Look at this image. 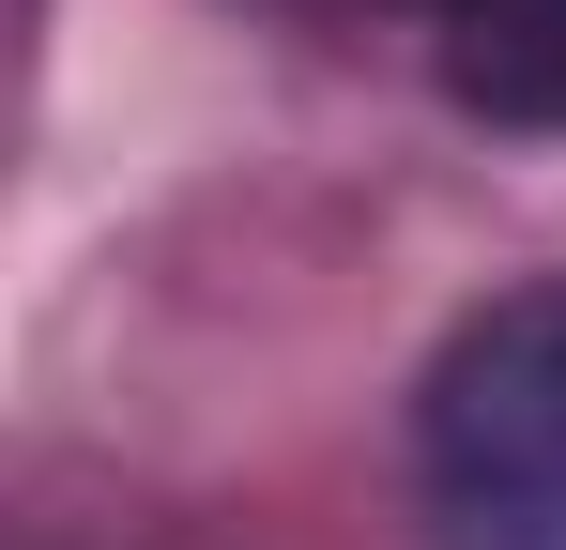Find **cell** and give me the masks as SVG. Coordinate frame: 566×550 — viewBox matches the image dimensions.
Here are the masks:
<instances>
[{
	"label": "cell",
	"mask_w": 566,
	"mask_h": 550,
	"mask_svg": "<svg viewBox=\"0 0 566 550\" xmlns=\"http://www.w3.org/2000/svg\"><path fill=\"white\" fill-rule=\"evenodd\" d=\"M429 550H566V275L490 290L413 398Z\"/></svg>",
	"instance_id": "obj_1"
},
{
	"label": "cell",
	"mask_w": 566,
	"mask_h": 550,
	"mask_svg": "<svg viewBox=\"0 0 566 550\" xmlns=\"http://www.w3.org/2000/svg\"><path fill=\"white\" fill-rule=\"evenodd\" d=\"M429 77L505 138H566V0H413Z\"/></svg>",
	"instance_id": "obj_2"
},
{
	"label": "cell",
	"mask_w": 566,
	"mask_h": 550,
	"mask_svg": "<svg viewBox=\"0 0 566 550\" xmlns=\"http://www.w3.org/2000/svg\"><path fill=\"white\" fill-rule=\"evenodd\" d=\"M306 15H368V0H306ZM398 15H413V0H398Z\"/></svg>",
	"instance_id": "obj_3"
}]
</instances>
